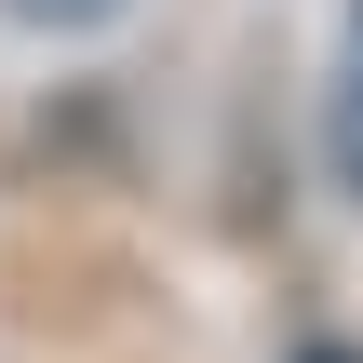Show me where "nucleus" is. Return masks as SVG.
<instances>
[{
  "label": "nucleus",
  "mask_w": 363,
  "mask_h": 363,
  "mask_svg": "<svg viewBox=\"0 0 363 363\" xmlns=\"http://www.w3.org/2000/svg\"><path fill=\"white\" fill-rule=\"evenodd\" d=\"M323 148H337V175L363 189V0H350V54H337V108H323Z\"/></svg>",
  "instance_id": "obj_1"
},
{
  "label": "nucleus",
  "mask_w": 363,
  "mask_h": 363,
  "mask_svg": "<svg viewBox=\"0 0 363 363\" xmlns=\"http://www.w3.org/2000/svg\"><path fill=\"white\" fill-rule=\"evenodd\" d=\"M27 27H94V13H121V0H13Z\"/></svg>",
  "instance_id": "obj_2"
},
{
  "label": "nucleus",
  "mask_w": 363,
  "mask_h": 363,
  "mask_svg": "<svg viewBox=\"0 0 363 363\" xmlns=\"http://www.w3.org/2000/svg\"><path fill=\"white\" fill-rule=\"evenodd\" d=\"M296 363H350V350H296Z\"/></svg>",
  "instance_id": "obj_3"
}]
</instances>
